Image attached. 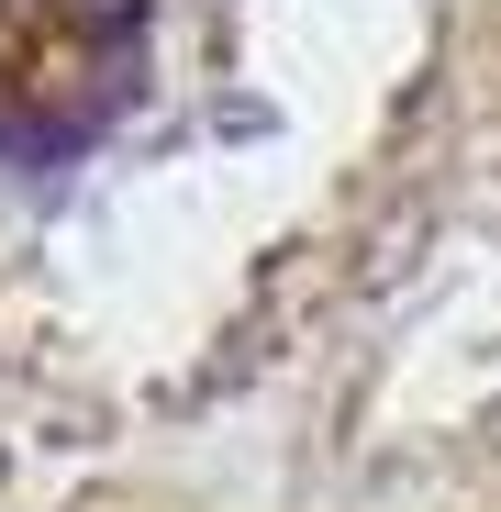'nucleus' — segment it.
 I'll use <instances>...</instances> for the list:
<instances>
[{"label": "nucleus", "mask_w": 501, "mask_h": 512, "mask_svg": "<svg viewBox=\"0 0 501 512\" xmlns=\"http://www.w3.org/2000/svg\"><path fill=\"white\" fill-rule=\"evenodd\" d=\"M156 67V0H0V167L90 156Z\"/></svg>", "instance_id": "obj_1"}]
</instances>
